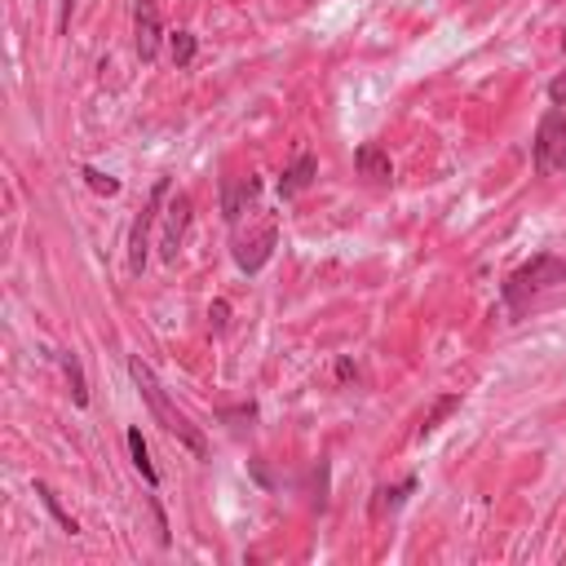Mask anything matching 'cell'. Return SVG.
<instances>
[{
  "mask_svg": "<svg viewBox=\"0 0 566 566\" xmlns=\"http://www.w3.org/2000/svg\"><path fill=\"white\" fill-rule=\"evenodd\" d=\"M128 376H133V385H137V394L146 398V407H150V416H155V424L168 433V438H177L195 460H208V438H203V429L164 394V385L155 380V371L142 363V358H128Z\"/></svg>",
  "mask_w": 566,
  "mask_h": 566,
  "instance_id": "cell-1",
  "label": "cell"
},
{
  "mask_svg": "<svg viewBox=\"0 0 566 566\" xmlns=\"http://www.w3.org/2000/svg\"><path fill=\"white\" fill-rule=\"evenodd\" d=\"M557 283H566V256H557V252H535L526 265H517V270L504 279V287H500L504 310H509L513 318H522L526 305H531L539 292L557 287Z\"/></svg>",
  "mask_w": 566,
  "mask_h": 566,
  "instance_id": "cell-2",
  "label": "cell"
},
{
  "mask_svg": "<svg viewBox=\"0 0 566 566\" xmlns=\"http://www.w3.org/2000/svg\"><path fill=\"white\" fill-rule=\"evenodd\" d=\"M531 164L539 177H553L566 168V111L562 106H548L535 124V137H531Z\"/></svg>",
  "mask_w": 566,
  "mask_h": 566,
  "instance_id": "cell-3",
  "label": "cell"
},
{
  "mask_svg": "<svg viewBox=\"0 0 566 566\" xmlns=\"http://www.w3.org/2000/svg\"><path fill=\"white\" fill-rule=\"evenodd\" d=\"M168 195H172V181H168V177H155V186H150L146 203L137 208V217H133V226H128V274H133V279L146 270V252H150V226H155L159 208L168 203Z\"/></svg>",
  "mask_w": 566,
  "mask_h": 566,
  "instance_id": "cell-4",
  "label": "cell"
},
{
  "mask_svg": "<svg viewBox=\"0 0 566 566\" xmlns=\"http://www.w3.org/2000/svg\"><path fill=\"white\" fill-rule=\"evenodd\" d=\"M274 243H279V226H274V217H261L256 226H248V230H230V256H234V265L243 270V274H256L270 256H274Z\"/></svg>",
  "mask_w": 566,
  "mask_h": 566,
  "instance_id": "cell-5",
  "label": "cell"
},
{
  "mask_svg": "<svg viewBox=\"0 0 566 566\" xmlns=\"http://www.w3.org/2000/svg\"><path fill=\"white\" fill-rule=\"evenodd\" d=\"M217 199H221L226 226H239V221L252 217L256 203H261V177H256V172H248V177H221Z\"/></svg>",
  "mask_w": 566,
  "mask_h": 566,
  "instance_id": "cell-6",
  "label": "cell"
},
{
  "mask_svg": "<svg viewBox=\"0 0 566 566\" xmlns=\"http://www.w3.org/2000/svg\"><path fill=\"white\" fill-rule=\"evenodd\" d=\"M159 40H164V18H159V4L155 0H137L133 4V49L142 62H155L159 57Z\"/></svg>",
  "mask_w": 566,
  "mask_h": 566,
  "instance_id": "cell-7",
  "label": "cell"
},
{
  "mask_svg": "<svg viewBox=\"0 0 566 566\" xmlns=\"http://www.w3.org/2000/svg\"><path fill=\"white\" fill-rule=\"evenodd\" d=\"M186 230H190V195H168V203H164V234H159V256L164 261H177Z\"/></svg>",
  "mask_w": 566,
  "mask_h": 566,
  "instance_id": "cell-8",
  "label": "cell"
},
{
  "mask_svg": "<svg viewBox=\"0 0 566 566\" xmlns=\"http://www.w3.org/2000/svg\"><path fill=\"white\" fill-rule=\"evenodd\" d=\"M354 168H358V177H367L371 186H389V181H394V164H389V150H385L380 142H363V146L354 150Z\"/></svg>",
  "mask_w": 566,
  "mask_h": 566,
  "instance_id": "cell-9",
  "label": "cell"
},
{
  "mask_svg": "<svg viewBox=\"0 0 566 566\" xmlns=\"http://www.w3.org/2000/svg\"><path fill=\"white\" fill-rule=\"evenodd\" d=\"M314 177H318V159H314V150H301V155L283 168V177H279V195L292 199V195H301Z\"/></svg>",
  "mask_w": 566,
  "mask_h": 566,
  "instance_id": "cell-10",
  "label": "cell"
},
{
  "mask_svg": "<svg viewBox=\"0 0 566 566\" xmlns=\"http://www.w3.org/2000/svg\"><path fill=\"white\" fill-rule=\"evenodd\" d=\"M416 473H407L402 482H394V486H376L371 491V517H389V513H398L402 504H407V495L416 491Z\"/></svg>",
  "mask_w": 566,
  "mask_h": 566,
  "instance_id": "cell-11",
  "label": "cell"
},
{
  "mask_svg": "<svg viewBox=\"0 0 566 566\" xmlns=\"http://www.w3.org/2000/svg\"><path fill=\"white\" fill-rule=\"evenodd\" d=\"M124 447H128V460H133V469L142 473V482H146L150 491H159V469L150 464V451H146V438H142V429H137V424H128V429H124Z\"/></svg>",
  "mask_w": 566,
  "mask_h": 566,
  "instance_id": "cell-12",
  "label": "cell"
},
{
  "mask_svg": "<svg viewBox=\"0 0 566 566\" xmlns=\"http://www.w3.org/2000/svg\"><path fill=\"white\" fill-rule=\"evenodd\" d=\"M53 363L62 367V376H66V385H71V402H75V407H88V380H84V367H80L75 349H53Z\"/></svg>",
  "mask_w": 566,
  "mask_h": 566,
  "instance_id": "cell-13",
  "label": "cell"
},
{
  "mask_svg": "<svg viewBox=\"0 0 566 566\" xmlns=\"http://www.w3.org/2000/svg\"><path fill=\"white\" fill-rule=\"evenodd\" d=\"M460 402H464L460 394H438V398H433V407H429V411L420 416V424H416V442H424V438H429V433H433L451 411H460Z\"/></svg>",
  "mask_w": 566,
  "mask_h": 566,
  "instance_id": "cell-14",
  "label": "cell"
},
{
  "mask_svg": "<svg viewBox=\"0 0 566 566\" xmlns=\"http://www.w3.org/2000/svg\"><path fill=\"white\" fill-rule=\"evenodd\" d=\"M35 495H40V504L53 513V522L62 526V535H80V522L57 504V495H53V486H49V482H35Z\"/></svg>",
  "mask_w": 566,
  "mask_h": 566,
  "instance_id": "cell-15",
  "label": "cell"
},
{
  "mask_svg": "<svg viewBox=\"0 0 566 566\" xmlns=\"http://www.w3.org/2000/svg\"><path fill=\"white\" fill-rule=\"evenodd\" d=\"M168 44H172V66H177V71H186V66L195 62V53H199L195 31H172V35H168Z\"/></svg>",
  "mask_w": 566,
  "mask_h": 566,
  "instance_id": "cell-16",
  "label": "cell"
},
{
  "mask_svg": "<svg viewBox=\"0 0 566 566\" xmlns=\"http://www.w3.org/2000/svg\"><path fill=\"white\" fill-rule=\"evenodd\" d=\"M217 420L230 429H248L256 420V402H239V407H217Z\"/></svg>",
  "mask_w": 566,
  "mask_h": 566,
  "instance_id": "cell-17",
  "label": "cell"
},
{
  "mask_svg": "<svg viewBox=\"0 0 566 566\" xmlns=\"http://www.w3.org/2000/svg\"><path fill=\"white\" fill-rule=\"evenodd\" d=\"M80 172H84L88 190H97V195H119V177H111V172H102V168H93V164H84Z\"/></svg>",
  "mask_w": 566,
  "mask_h": 566,
  "instance_id": "cell-18",
  "label": "cell"
},
{
  "mask_svg": "<svg viewBox=\"0 0 566 566\" xmlns=\"http://www.w3.org/2000/svg\"><path fill=\"white\" fill-rule=\"evenodd\" d=\"M310 482H314V495H310V504L323 513V509H327V460H318V464H314Z\"/></svg>",
  "mask_w": 566,
  "mask_h": 566,
  "instance_id": "cell-19",
  "label": "cell"
},
{
  "mask_svg": "<svg viewBox=\"0 0 566 566\" xmlns=\"http://www.w3.org/2000/svg\"><path fill=\"white\" fill-rule=\"evenodd\" d=\"M548 97H553V106H566V71H557L548 80Z\"/></svg>",
  "mask_w": 566,
  "mask_h": 566,
  "instance_id": "cell-20",
  "label": "cell"
},
{
  "mask_svg": "<svg viewBox=\"0 0 566 566\" xmlns=\"http://www.w3.org/2000/svg\"><path fill=\"white\" fill-rule=\"evenodd\" d=\"M226 314H230V305H226V301H212V305H208V318H212V327H217V332L226 327Z\"/></svg>",
  "mask_w": 566,
  "mask_h": 566,
  "instance_id": "cell-21",
  "label": "cell"
},
{
  "mask_svg": "<svg viewBox=\"0 0 566 566\" xmlns=\"http://www.w3.org/2000/svg\"><path fill=\"white\" fill-rule=\"evenodd\" d=\"M252 478H256L261 486H274V478H270V469H265V460H252Z\"/></svg>",
  "mask_w": 566,
  "mask_h": 566,
  "instance_id": "cell-22",
  "label": "cell"
},
{
  "mask_svg": "<svg viewBox=\"0 0 566 566\" xmlns=\"http://www.w3.org/2000/svg\"><path fill=\"white\" fill-rule=\"evenodd\" d=\"M336 376H340V380H349V376H358V367H354L349 358H340V363H336Z\"/></svg>",
  "mask_w": 566,
  "mask_h": 566,
  "instance_id": "cell-23",
  "label": "cell"
},
{
  "mask_svg": "<svg viewBox=\"0 0 566 566\" xmlns=\"http://www.w3.org/2000/svg\"><path fill=\"white\" fill-rule=\"evenodd\" d=\"M71 9H75V0H62V18H57L62 31H66V22H71Z\"/></svg>",
  "mask_w": 566,
  "mask_h": 566,
  "instance_id": "cell-24",
  "label": "cell"
},
{
  "mask_svg": "<svg viewBox=\"0 0 566 566\" xmlns=\"http://www.w3.org/2000/svg\"><path fill=\"white\" fill-rule=\"evenodd\" d=\"M562 49H566V27H562Z\"/></svg>",
  "mask_w": 566,
  "mask_h": 566,
  "instance_id": "cell-25",
  "label": "cell"
}]
</instances>
